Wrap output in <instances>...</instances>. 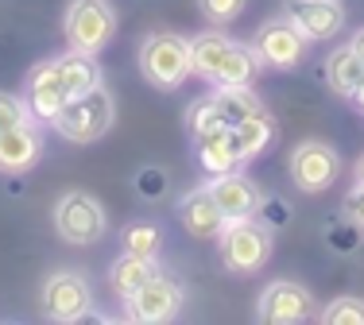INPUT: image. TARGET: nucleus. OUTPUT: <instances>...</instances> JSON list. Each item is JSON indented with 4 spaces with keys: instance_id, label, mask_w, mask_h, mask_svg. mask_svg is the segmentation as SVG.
<instances>
[{
    "instance_id": "nucleus-6",
    "label": "nucleus",
    "mask_w": 364,
    "mask_h": 325,
    "mask_svg": "<svg viewBox=\"0 0 364 325\" xmlns=\"http://www.w3.org/2000/svg\"><path fill=\"white\" fill-rule=\"evenodd\" d=\"M306 35L283 16V20H267L264 28L256 31L252 50L259 55V62L272 66V70H294V66L306 58Z\"/></svg>"
},
{
    "instance_id": "nucleus-4",
    "label": "nucleus",
    "mask_w": 364,
    "mask_h": 325,
    "mask_svg": "<svg viewBox=\"0 0 364 325\" xmlns=\"http://www.w3.org/2000/svg\"><path fill=\"white\" fill-rule=\"evenodd\" d=\"M105 225H109L105 205L93 198V194H85V190L63 194L58 205H55V228H58V236H63L66 244L101 241V236H105Z\"/></svg>"
},
{
    "instance_id": "nucleus-21",
    "label": "nucleus",
    "mask_w": 364,
    "mask_h": 325,
    "mask_svg": "<svg viewBox=\"0 0 364 325\" xmlns=\"http://www.w3.org/2000/svg\"><path fill=\"white\" fill-rule=\"evenodd\" d=\"M58 66H63V78H66L70 97H82V93H90V89H97V85H101L97 55H90V50H74L70 47V55L58 58Z\"/></svg>"
},
{
    "instance_id": "nucleus-15",
    "label": "nucleus",
    "mask_w": 364,
    "mask_h": 325,
    "mask_svg": "<svg viewBox=\"0 0 364 325\" xmlns=\"http://www.w3.org/2000/svg\"><path fill=\"white\" fill-rule=\"evenodd\" d=\"M178 217H182V225H186V233H194V236H221V228H225V213L218 209V202H213V194L205 190H190L186 198H182L178 205Z\"/></svg>"
},
{
    "instance_id": "nucleus-28",
    "label": "nucleus",
    "mask_w": 364,
    "mask_h": 325,
    "mask_svg": "<svg viewBox=\"0 0 364 325\" xmlns=\"http://www.w3.org/2000/svg\"><path fill=\"white\" fill-rule=\"evenodd\" d=\"M167 186H171V178L163 167H140L136 170V194H140L144 202H159L163 194H167Z\"/></svg>"
},
{
    "instance_id": "nucleus-20",
    "label": "nucleus",
    "mask_w": 364,
    "mask_h": 325,
    "mask_svg": "<svg viewBox=\"0 0 364 325\" xmlns=\"http://www.w3.org/2000/svg\"><path fill=\"white\" fill-rule=\"evenodd\" d=\"M232 140H237L240 155H245V162H248V159L264 155V151L275 143V121H272L267 113L245 116V121L232 124Z\"/></svg>"
},
{
    "instance_id": "nucleus-26",
    "label": "nucleus",
    "mask_w": 364,
    "mask_h": 325,
    "mask_svg": "<svg viewBox=\"0 0 364 325\" xmlns=\"http://www.w3.org/2000/svg\"><path fill=\"white\" fill-rule=\"evenodd\" d=\"M322 325H364V298L345 294L322 310Z\"/></svg>"
},
{
    "instance_id": "nucleus-17",
    "label": "nucleus",
    "mask_w": 364,
    "mask_h": 325,
    "mask_svg": "<svg viewBox=\"0 0 364 325\" xmlns=\"http://www.w3.org/2000/svg\"><path fill=\"white\" fill-rule=\"evenodd\" d=\"M232 43H237V39L221 35V31H202V35H194V39H190V70L218 85L221 66H225V58H229Z\"/></svg>"
},
{
    "instance_id": "nucleus-2",
    "label": "nucleus",
    "mask_w": 364,
    "mask_h": 325,
    "mask_svg": "<svg viewBox=\"0 0 364 325\" xmlns=\"http://www.w3.org/2000/svg\"><path fill=\"white\" fill-rule=\"evenodd\" d=\"M50 128L70 143L101 140V136L112 128V93L105 89V85H97V89L82 93V97H70L63 113L50 121Z\"/></svg>"
},
{
    "instance_id": "nucleus-1",
    "label": "nucleus",
    "mask_w": 364,
    "mask_h": 325,
    "mask_svg": "<svg viewBox=\"0 0 364 325\" xmlns=\"http://www.w3.org/2000/svg\"><path fill=\"white\" fill-rule=\"evenodd\" d=\"M140 74L155 89H178L190 78V39L175 31H151L140 47Z\"/></svg>"
},
{
    "instance_id": "nucleus-25",
    "label": "nucleus",
    "mask_w": 364,
    "mask_h": 325,
    "mask_svg": "<svg viewBox=\"0 0 364 325\" xmlns=\"http://www.w3.org/2000/svg\"><path fill=\"white\" fill-rule=\"evenodd\" d=\"M120 248L132 255H147V260H155L163 248V233L155 225H147V221H136V225H128L124 233H120Z\"/></svg>"
},
{
    "instance_id": "nucleus-8",
    "label": "nucleus",
    "mask_w": 364,
    "mask_h": 325,
    "mask_svg": "<svg viewBox=\"0 0 364 325\" xmlns=\"http://www.w3.org/2000/svg\"><path fill=\"white\" fill-rule=\"evenodd\" d=\"M178 306H182V287L171 275H159V271H155V275L128 298V318L144 321V325H159V321L175 318Z\"/></svg>"
},
{
    "instance_id": "nucleus-23",
    "label": "nucleus",
    "mask_w": 364,
    "mask_h": 325,
    "mask_svg": "<svg viewBox=\"0 0 364 325\" xmlns=\"http://www.w3.org/2000/svg\"><path fill=\"white\" fill-rule=\"evenodd\" d=\"M229 116L221 113V105L213 97H202L190 105L186 113V132L194 136V140H205V136H218V132H229Z\"/></svg>"
},
{
    "instance_id": "nucleus-27",
    "label": "nucleus",
    "mask_w": 364,
    "mask_h": 325,
    "mask_svg": "<svg viewBox=\"0 0 364 325\" xmlns=\"http://www.w3.org/2000/svg\"><path fill=\"white\" fill-rule=\"evenodd\" d=\"M360 241H364V228L349 217V213H345V221H337V225L326 228V244L337 248V252H357Z\"/></svg>"
},
{
    "instance_id": "nucleus-12",
    "label": "nucleus",
    "mask_w": 364,
    "mask_h": 325,
    "mask_svg": "<svg viewBox=\"0 0 364 325\" xmlns=\"http://www.w3.org/2000/svg\"><path fill=\"white\" fill-rule=\"evenodd\" d=\"M205 190L213 194V202H218V209L225 213V221L256 217L259 202H264L259 186H256L248 175H240V170H232V175H218V178H210V186H205Z\"/></svg>"
},
{
    "instance_id": "nucleus-9",
    "label": "nucleus",
    "mask_w": 364,
    "mask_h": 325,
    "mask_svg": "<svg viewBox=\"0 0 364 325\" xmlns=\"http://www.w3.org/2000/svg\"><path fill=\"white\" fill-rule=\"evenodd\" d=\"M66 101H70V89H66L58 58L39 62L36 70L28 74V109H31V116L43 121V124H50L66 109Z\"/></svg>"
},
{
    "instance_id": "nucleus-22",
    "label": "nucleus",
    "mask_w": 364,
    "mask_h": 325,
    "mask_svg": "<svg viewBox=\"0 0 364 325\" xmlns=\"http://www.w3.org/2000/svg\"><path fill=\"white\" fill-rule=\"evenodd\" d=\"M213 101H218L221 113L229 116V124L264 113V101L252 93V85H213Z\"/></svg>"
},
{
    "instance_id": "nucleus-7",
    "label": "nucleus",
    "mask_w": 364,
    "mask_h": 325,
    "mask_svg": "<svg viewBox=\"0 0 364 325\" xmlns=\"http://www.w3.org/2000/svg\"><path fill=\"white\" fill-rule=\"evenodd\" d=\"M294 186H299L302 194H322L329 186L337 182V170H341V159H337V151L329 148V143H299V148L291 151V162H287Z\"/></svg>"
},
{
    "instance_id": "nucleus-19",
    "label": "nucleus",
    "mask_w": 364,
    "mask_h": 325,
    "mask_svg": "<svg viewBox=\"0 0 364 325\" xmlns=\"http://www.w3.org/2000/svg\"><path fill=\"white\" fill-rule=\"evenodd\" d=\"M151 275H155V260L120 252L117 263H112V271H109V287H112V294H117V298H124V302H128V298H132Z\"/></svg>"
},
{
    "instance_id": "nucleus-29",
    "label": "nucleus",
    "mask_w": 364,
    "mask_h": 325,
    "mask_svg": "<svg viewBox=\"0 0 364 325\" xmlns=\"http://www.w3.org/2000/svg\"><path fill=\"white\" fill-rule=\"evenodd\" d=\"M28 121H36V116H31V109H28V101L16 97V93H0V132L20 128V124H28Z\"/></svg>"
},
{
    "instance_id": "nucleus-14",
    "label": "nucleus",
    "mask_w": 364,
    "mask_h": 325,
    "mask_svg": "<svg viewBox=\"0 0 364 325\" xmlns=\"http://www.w3.org/2000/svg\"><path fill=\"white\" fill-rule=\"evenodd\" d=\"M39 155H43V136H39L36 121L0 132V170H4V175H23V170H31L39 162Z\"/></svg>"
},
{
    "instance_id": "nucleus-32",
    "label": "nucleus",
    "mask_w": 364,
    "mask_h": 325,
    "mask_svg": "<svg viewBox=\"0 0 364 325\" xmlns=\"http://www.w3.org/2000/svg\"><path fill=\"white\" fill-rule=\"evenodd\" d=\"M345 213H349V217L364 228V190H360V186L349 194V198H345Z\"/></svg>"
},
{
    "instance_id": "nucleus-31",
    "label": "nucleus",
    "mask_w": 364,
    "mask_h": 325,
    "mask_svg": "<svg viewBox=\"0 0 364 325\" xmlns=\"http://www.w3.org/2000/svg\"><path fill=\"white\" fill-rule=\"evenodd\" d=\"M256 217L264 221L267 228H283L291 221V205L283 198H264V202H259V209H256Z\"/></svg>"
},
{
    "instance_id": "nucleus-33",
    "label": "nucleus",
    "mask_w": 364,
    "mask_h": 325,
    "mask_svg": "<svg viewBox=\"0 0 364 325\" xmlns=\"http://www.w3.org/2000/svg\"><path fill=\"white\" fill-rule=\"evenodd\" d=\"M353 50H357V55L364 58V28L357 31V35H353Z\"/></svg>"
},
{
    "instance_id": "nucleus-18",
    "label": "nucleus",
    "mask_w": 364,
    "mask_h": 325,
    "mask_svg": "<svg viewBox=\"0 0 364 325\" xmlns=\"http://www.w3.org/2000/svg\"><path fill=\"white\" fill-rule=\"evenodd\" d=\"M194 143H198V162H202V170L210 178L232 175V170L245 167V155H240L237 140H232V128L218 136H205V140H194Z\"/></svg>"
},
{
    "instance_id": "nucleus-13",
    "label": "nucleus",
    "mask_w": 364,
    "mask_h": 325,
    "mask_svg": "<svg viewBox=\"0 0 364 325\" xmlns=\"http://www.w3.org/2000/svg\"><path fill=\"white\" fill-rule=\"evenodd\" d=\"M287 20L306 39H333L345 23V12H341L337 0H291Z\"/></svg>"
},
{
    "instance_id": "nucleus-16",
    "label": "nucleus",
    "mask_w": 364,
    "mask_h": 325,
    "mask_svg": "<svg viewBox=\"0 0 364 325\" xmlns=\"http://www.w3.org/2000/svg\"><path fill=\"white\" fill-rule=\"evenodd\" d=\"M326 85L337 97H357V89L364 85V58L353 50V43L333 47L326 55Z\"/></svg>"
},
{
    "instance_id": "nucleus-3",
    "label": "nucleus",
    "mask_w": 364,
    "mask_h": 325,
    "mask_svg": "<svg viewBox=\"0 0 364 325\" xmlns=\"http://www.w3.org/2000/svg\"><path fill=\"white\" fill-rule=\"evenodd\" d=\"M272 255V228L259 217L225 221L221 228V260L237 275H256Z\"/></svg>"
},
{
    "instance_id": "nucleus-35",
    "label": "nucleus",
    "mask_w": 364,
    "mask_h": 325,
    "mask_svg": "<svg viewBox=\"0 0 364 325\" xmlns=\"http://www.w3.org/2000/svg\"><path fill=\"white\" fill-rule=\"evenodd\" d=\"M357 105H360V113H364V85L357 89Z\"/></svg>"
},
{
    "instance_id": "nucleus-10",
    "label": "nucleus",
    "mask_w": 364,
    "mask_h": 325,
    "mask_svg": "<svg viewBox=\"0 0 364 325\" xmlns=\"http://www.w3.org/2000/svg\"><path fill=\"white\" fill-rule=\"evenodd\" d=\"M39 302H43V314L50 321H77L90 314V287L74 271H58V275H50L43 283Z\"/></svg>"
},
{
    "instance_id": "nucleus-30",
    "label": "nucleus",
    "mask_w": 364,
    "mask_h": 325,
    "mask_svg": "<svg viewBox=\"0 0 364 325\" xmlns=\"http://www.w3.org/2000/svg\"><path fill=\"white\" fill-rule=\"evenodd\" d=\"M198 12L210 23H232L245 12V0H198Z\"/></svg>"
},
{
    "instance_id": "nucleus-34",
    "label": "nucleus",
    "mask_w": 364,
    "mask_h": 325,
    "mask_svg": "<svg viewBox=\"0 0 364 325\" xmlns=\"http://www.w3.org/2000/svg\"><path fill=\"white\" fill-rule=\"evenodd\" d=\"M353 178H357V186H360V190H364V155L357 159V170H353Z\"/></svg>"
},
{
    "instance_id": "nucleus-5",
    "label": "nucleus",
    "mask_w": 364,
    "mask_h": 325,
    "mask_svg": "<svg viewBox=\"0 0 364 325\" xmlns=\"http://www.w3.org/2000/svg\"><path fill=\"white\" fill-rule=\"evenodd\" d=\"M63 28H66V43L74 50L97 55V50L109 47L112 31H117V16H112L109 0H70Z\"/></svg>"
},
{
    "instance_id": "nucleus-11",
    "label": "nucleus",
    "mask_w": 364,
    "mask_h": 325,
    "mask_svg": "<svg viewBox=\"0 0 364 325\" xmlns=\"http://www.w3.org/2000/svg\"><path fill=\"white\" fill-rule=\"evenodd\" d=\"M310 310H314L310 290L299 287V283H287V279H279V283H267L264 287V294H259V302H256V321H264V325H291V321H306Z\"/></svg>"
},
{
    "instance_id": "nucleus-24",
    "label": "nucleus",
    "mask_w": 364,
    "mask_h": 325,
    "mask_svg": "<svg viewBox=\"0 0 364 325\" xmlns=\"http://www.w3.org/2000/svg\"><path fill=\"white\" fill-rule=\"evenodd\" d=\"M256 74H259V55L252 47H245V43H232L229 58H225V66H221L218 85H252Z\"/></svg>"
}]
</instances>
